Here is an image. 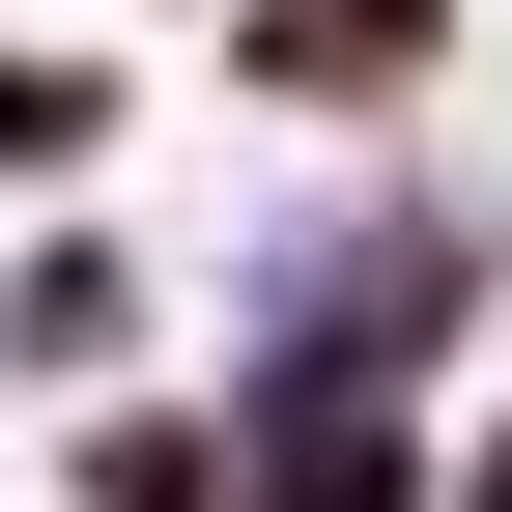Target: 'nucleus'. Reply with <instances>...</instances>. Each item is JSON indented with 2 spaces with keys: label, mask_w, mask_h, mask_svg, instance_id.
<instances>
[{
  "label": "nucleus",
  "mask_w": 512,
  "mask_h": 512,
  "mask_svg": "<svg viewBox=\"0 0 512 512\" xmlns=\"http://www.w3.org/2000/svg\"><path fill=\"white\" fill-rule=\"evenodd\" d=\"M427 57H456V0H285V29H256V86L342 114V86H427Z\"/></svg>",
  "instance_id": "f257e3e1"
},
{
  "label": "nucleus",
  "mask_w": 512,
  "mask_h": 512,
  "mask_svg": "<svg viewBox=\"0 0 512 512\" xmlns=\"http://www.w3.org/2000/svg\"><path fill=\"white\" fill-rule=\"evenodd\" d=\"M114 143V86H86V57H29V86H0V171H86Z\"/></svg>",
  "instance_id": "7ed1b4c3"
},
{
  "label": "nucleus",
  "mask_w": 512,
  "mask_h": 512,
  "mask_svg": "<svg viewBox=\"0 0 512 512\" xmlns=\"http://www.w3.org/2000/svg\"><path fill=\"white\" fill-rule=\"evenodd\" d=\"M114 313H143V256H114V228H57V256H29V285H0V342H29V370H86V342H114Z\"/></svg>",
  "instance_id": "f03ea898"
}]
</instances>
